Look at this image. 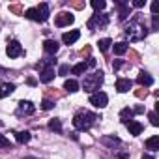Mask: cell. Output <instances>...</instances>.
Segmentation results:
<instances>
[{"label":"cell","instance_id":"cell-1","mask_svg":"<svg viewBox=\"0 0 159 159\" xmlns=\"http://www.w3.org/2000/svg\"><path fill=\"white\" fill-rule=\"evenodd\" d=\"M98 120H101L98 114H94V112H90V111H79L75 116H73V125L77 127V129H81V131H86V129H90Z\"/></svg>","mask_w":159,"mask_h":159},{"label":"cell","instance_id":"cell-2","mask_svg":"<svg viewBox=\"0 0 159 159\" xmlns=\"http://www.w3.org/2000/svg\"><path fill=\"white\" fill-rule=\"evenodd\" d=\"M103 84V71H96L92 75H86L84 81H83V90L84 92H90V94H96V90L99 92V86Z\"/></svg>","mask_w":159,"mask_h":159},{"label":"cell","instance_id":"cell-3","mask_svg":"<svg viewBox=\"0 0 159 159\" xmlns=\"http://www.w3.org/2000/svg\"><path fill=\"white\" fill-rule=\"evenodd\" d=\"M109 25V17L107 15H103V13H96V15H92V19L88 21V28L94 32V30H98V28H105Z\"/></svg>","mask_w":159,"mask_h":159},{"label":"cell","instance_id":"cell-4","mask_svg":"<svg viewBox=\"0 0 159 159\" xmlns=\"http://www.w3.org/2000/svg\"><path fill=\"white\" fill-rule=\"evenodd\" d=\"M90 103H92L96 109H105L107 103H109V98H107L105 92H96V94L90 96Z\"/></svg>","mask_w":159,"mask_h":159},{"label":"cell","instance_id":"cell-5","mask_svg":"<svg viewBox=\"0 0 159 159\" xmlns=\"http://www.w3.org/2000/svg\"><path fill=\"white\" fill-rule=\"evenodd\" d=\"M73 21H75L73 13H69V11H60V13L56 15V19H54V25H56L58 28H62V26H69Z\"/></svg>","mask_w":159,"mask_h":159},{"label":"cell","instance_id":"cell-6","mask_svg":"<svg viewBox=\"0 0 159 159\" xmlns=\"http://www.w3.org/2000/svg\"><path fill=\"white\" fill-rule=\"evenodd\" d=\"M6 54H8L10 58H17V56H21V54H23V47H21V43H19L17 39L10 41L8 47H6Z\"/></svg>","mask_w":159,"mask_h":159},{"label":"cell","instance_id":"cell-7","mask_svg":"<svg viewBox=\"0 0 159 159\" xmlns=\"http://www.w3.org/2000/svg\"><path fill=\"white\" fill-rule=\"evenodd\" d=\"M79 38H81V32H79V30H69V32H66V34L62 36V41H64L66 45H71V43H75Z\"/></svg>","mask_w":159,"mask_h":159},{"label":"cell","instance_id":"cell-8","mask_svg":"<svg viewBox=\"0 0 159 159\" xmlns=\"http://www.w3.org/2000/svg\"><path fill=\"white\" fill-rule=\"evenodd\" d=\"M54 77H56V73H54L52 67H45V69L39 71V81H41V83H51Z\"/></svg>","mask_w":159,"mask_h":159},{"label":"cell","instance_id":"cell-9","mask_svg":"<svg viewBox=\"0 0 159 159\" xmlns=\"http://www.w3.org/2000/svg\"><path fill=\"white\" fill-rule=\"evenodd\" d=\"M131 86H133V83L129 81V79H118V81H116V90H118L120 94L129 92V90H131Z\"/></svg>","mask_w":159,"mask_h":159},{"label":"cell","instance_id":"cell-10","mask_svg":"<svg viewBox=\"0 0 159 159\" xmlns=\"http://www.w3.org/2000/svg\"><path fill=\"white\" fill-rule=\"evenodd\" d=\"M34 111H36V107H34L32 101H21L19 109H17L19 114H34Z\"/></svg>","mask_w":159,"mask_h":159},{"label":"cell","instance_id":"cell-11","mask_svg":"<svg viewBox=\"0 0 159 159\" xmlns=\"http://www.w3.org/2000/svg\"><path fill=\"white\" fill-rule=\"evenodd\" d=\"M137 83H139L140 86H152V84H153V77L148 75L146 71H140L139 77H137Z\"/></svg>","mask_w":159,"mask_h":159},{"label":"cell","instance_id":"cell-12","mask_svg":"<svg viewBox=\"0 0 159 159\" xmlns=\"http://www.w3.org/2000/svg\"><path fill=\"white\" fill-rule=\"evenodd\" d=\"M58 41L56 39H45V43H43V49H45V52H49V54H56L58 52Z\"/></svg>","mask_w":159,"mask_h":159},{"label":"cell","instance_id":"cell-13","mask_svg":"<svg viewBox=\"0 0 159 159\" xmlns=\"http://www.w3.org/2000/svg\"><path fill=\"white\" fill-rule=\"evenodd\" d=\"M125 125H127V129H129V133H131L133 137H137V135L142 133V124L137 122V120H131V122H127Z\"/></svg>","mask_w":159,"mask_h":159},{"label":"cell","instance_id":"cell-14","mask_svg":"<svg viewBox=\"0 0 159 159\" xmlns=\"http://www.w3.org/2000/svg\"><path fill=\"white\" fill-rule=\"evenodd\" d=\"M15 90V84L13 83H4V84H0V98H8L10 94H13Z\"/></svg>","mask_w":159,"mask_h":159},{"label":"cell","instance_id":"cell-15","mask_svg":"<svg viewBox=\"0 0 159 159\" xmlns=\"http://www.w3.org/2000/svg\"><path fill=\"white\" fill-rule=\"evenodd\" d=\"M25 17H28L30 21H38V23H43V21H41V17H39V11H38V8H28V10L25 11Z\"/></svg>","mask_w":159,"mask_h":159},{"label":"cell","instance_id":"cell-16","mask_svg":"<svg viewBox=\"0 0 159 159\" xmlns=\"http://www.w3.org/2000/svg\"><path fill=\"white\" fill-rule=\"evenodd\" d=\"M146 148L152 150V152H157L159 150V135H153L146 140Z\"/></svg>","mask_w":159,"mask_h":159},{"label":"cell","instance_id":"cell-17","mask_svg":"<svg viewBox=\"0 0 159 159\" xmlns=\"http://www.w3.org/2000/svg\"><path fill=\"white\" fill-rule=\"evenodd\" d=\"M86 69H88V64L86 62H79V64H75L71 67V73L73 75H83V73H86Z\"/></svg>","mask_w":159,"mask_h":159},{"label":"cell","instance_id":"cell-18","mask_svg":"<svg viewBox=\"0 0 159 159\" xmlns=\"http://www.w3.org/2000/svg\"><path fill=\"white\" fill-rule=\"evenodd\" d=\"M112 49H114V54L122 56V54H125V52H127L129 45H127L125 41H120V43H114V45H112Z\"/></svg>","mask_w":159,"mask_h":159},{"label":"cell","instance_id":"cell-19","mask_svg":"<svg viewBox=\"0 0 159 159\" xmlns=\"http://www.w3.org/2000/svg\"><path fill=\"white\" fill-rule=\"evenodd\" d=\"M38 11H39V17H41V21L45 23L47 19H49V15H51V11H49V6L45 4V2H41L39 6H38Z\"/></svg>","mask_w":159,"mask_h":159},{"label":"cell","instance_id":"cell-20","mask_svg":"<svg viewBox=\"0 0 159 159\" xmlns=\"http://www.w3.org/2000/svg\"><path fill=\"white\" fill-rule=\"evenodd\" d=\"M116 6H118V10H120V19H122V21L127 19V15H129V4H125V2H116Z\"/></svg>","mask_w":159,"mask_h":159},{"label":"cell","instance_id":"cell-21","mask_svg":"<svg viewBox=\"0 0 159 159\" xmlns=\"http://www.w3.org/2000/svg\"><path fill=\"white\" fill-rule=\"evenodd\" d=\"M64 88H66L67 92H77V90H79V83L75 81V79H66Z\"/></svg>","mask_w":159,"mask_h":159},{"label":"cell","instance_id":"cell-22","mask_svg":"<svg viewBox=\"0 0 159 159\" xmlns=\"http://www.w3.org/2000/svg\"><path fill=\"white\" fill-rule=\"evenodd\" d=\"M15 139H17V142H21V144H26V142H30V133L28 131H19V133H15Z\"/></svg>","mask_w":159,"mask_h":159},{"label":"cell","instance_id":"cell-23","mask_svg":"<svg viewBox=\"0 0 159 159\" xmlns=\"http://www.w3.org/2000/svg\"><path fill=\"white\" fill-rule=\"evenodd\" d=\"M133 114H135V112H133L131 109H124V111L120 112V120H122L124 124H127V122H131V118H133Z\"/></svg>","mask_w":159,"mask_h":159},{"label":"cell","instance_id":"cell-24","mask_svg":"<svg viewBox=\"0 0 159 159\" xmlns=\"http://www.w3.org/2000/svg\"><path fill=\"white\" fill-rule=\"evenodd\" d=\"M49 129H51V131H56V133H62V122H60L58 118H52V120L49 122Z\"/></svg>","mask_w":159,"mask_h":159},{"label":"cell","instance_id":"cell-25","mask_svg":"<svg viewBox=\"0 0 159 159\" xmlns=\"http://www.w3.org/2000/svg\"><path fill=\"white\" fill-rule=\"evenodd\" d=\"M98 45H99V51H101V52H107V51L111 49L112 41H111L109 38H103V39H99V43H98Z\"/></svg>","mask_w":159,"mask_h":159},{"label":"cell","instance_id":"cell-26","mask_svg":"<svg viewBox=\"0 0 159 159\" xmlns=\"http://www.w3.org/2000/svg\"><path fill=\"white\" fill-rule=\"evenodd\" d=\"M105 6H107L105 0H92V8H94V10H98V11L105 10Z\"/></svg>","mask_w":159,"mask_h":159},{"label":"cell","instance_id":"cell-27","mask_svg":"<svg viewBox=\"0 0 159 159\" xmlns=\"http://www.w3.org/2000/svg\"><path fill=\"white\" fill-rule=\"evenodd\" d=\"M0 148H11V142L4 135H0Z\"/></svg>","mask_w":159,"mask_h":159},{"label":"cell","instance_id":"cell-28","mask_svg":"<svg viewBox=\"0 0 159 159\" xmlns=\"http://www.w3.org/2000/svg\"><path fill=\"white\" fill-rule=\"evenodd\" d=\"M52 107H54V103H52L51 99H43V103H41V109H43V111H51Z\"/></svg>","mask_w":159,"mask_h":159},{"label":"cell","instance_id":"cell-29","mask_svg":"<svg viewBox=\"0 0 159 159\" xmlns=\"http://www.w3.org/2000/svg\"><path fill=\"white\" fill-rule=\"evenodd\" d=\"M148 118H150V124H152V125H155V127L159 125V120H157V114H155V112H150Z\"/></svg>","mask_w":159,"mask_h":159},{"label":"cell","instance_id":"cell-30","mask_svg":"<svg viewBox=\"0 0 159 159\" xmlns=\"http://www.w3.org/2000/svg\"><path fill=\"white\" fill-rule=\"evenodd\" d=\"M152 28L153 30H159V15H153L152 17Z\"/></svg>","mask_w":159,"mask_h":159},{"label":"cell","instance_id":"cell-31","mask_svg":"<svg viewBox=\"0 0 159 159\" xmlns=\"http://www.w3.org/2000/svg\"><path fill=\"white\" fill-rule=\"evenodd\" d=\"M67 73H69V66H67V64L60 66V69H58V75H62V77H64V75H67Z\"/></svg>","mask_w":159,"mask_h":159},{"label":"cell","instance_id":"cell-32","mask_svg":"<svg viewBox=\"0 0 159 159\" xmlns=\"http://www.w3.org/2000/svg\"><path fill=\"white\" fill-rule=\"evenodd\" d=\"M103 142H107V144H118L120 140H118L116 137H111V139H109V137H105V139H103Z\"/></svg>","mask_w":159,"mask_h":159},{"label":"cell","instance_id":"cell-33","mask_svg":"<svg viewBox=\"0 0 159 159\" xmlns=\"http://www.w3.org/2000/svg\"><path fill=\"white\" fill-rule=\"evenodd\" d=\"M157 11H159V4H157V2H153V4H152V13H153V15H157Z\"/></svg>","mask_w":159,"mask_h":159},{"label":"cell","instance_id":"cell-34","mask_svg":"<svg viewBox=\"0 0 159 159\" xmlns=\"http://www.w3.org/2000/svg\"><path fill=\"white\" fill-rule=\"evenodd\" d=\"M122 66H124V62H122V60H116V62L112 64V67H114V69H120Z\"/></svg>","mask_w":159,"mask_h":159},{"label":"cell","instance_id":"cell-35","mask_svg":"<svg viewBox=\"0 0 159 159\" xmlns=\"http://www.w3.org/2000/svg\"><path fill=\"white\" fill-rule=\"evenodd\" d=\"M133 6H135V8H142V6H144V0H135Z\"/></svg>","mask_w":159,"mask_h":159},{"label":"cell","instance_id":"cell-36","mask_svg":"<svg viewBox=\"0 0 159 159\" xmlns=\"http://www.w3.org/2000/svg\"><path fill=\"white\" fill-rule=\"evenodd\" d=\"M86 64H88V67H96V60H94V58H88Z\"/></svg>","mask_w":159,"mask_h":159},{"label":"cell","instance_id":"cell-37","mask_svg":"<svg viewBox=\"0 0 159 159\" xmlns=\"http://www.w3.org/2000/svg\"><path fill=\"white\" fill-rule=\"evenodd\" d=\"M133 112H137V114H140V112H144V107H137Z\"/></svg>","mask_w":159,"mask_h":159},{"label":"cell","instance_id":"cell-38","mask_svg":"<svg viewBox=\"0 0 159 159\" xmlns=\"http://www.w3.org/2000/svg\"><path fill=\"white\" fill-rule=\"evenodd\" d=\"M142 159H153L152 155H142Z\"/></svg>","mask_w":159,"mask_h":159},{"label":"cell","instance_id":"cell-39","mask_svg":"<svg viewBox=\"0 0 159 159\" xmlns=\"http://www.w3.org/2000/svg\"><path fill=\"white\" fill-rule=\"evenodd\" d=\"M2 73H4V67H0V75H2Z\"/></svg>","mask_w":159,"mask_h":159},{"label":"cell","instance_id":"cell-40","mask_svg":"<svg viewBox=\"0 0 159 159\" xmlns=\"http://www.w3.org/2000/svg\"><path fill=\"white\" fill-rule=\"evenodd\" d=\"M25 159H32V157H25Z\"/></svg>","mask_w":159,"mask_h":159}]
</instances>
